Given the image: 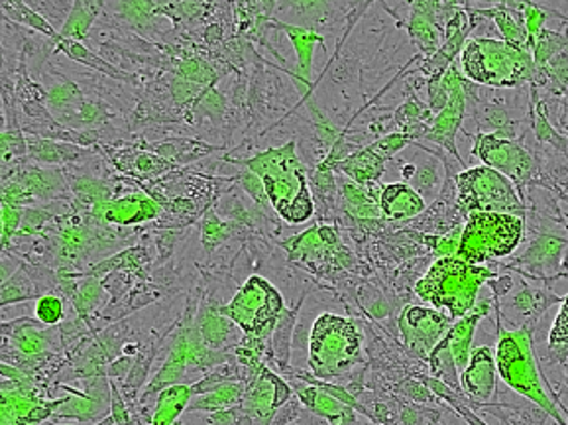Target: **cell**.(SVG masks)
<instances>
[{
	"label": "cell",
	"mask_w": 568,
	"mask_h": 425,
	"mask_svg": "<svg viewBox=\"0 0 568 425\" xmlns=\"http://www.w3.org/2000/svg\"><path fill=\"white\" fill-rule=\"evenodd\" d=\"M53 209L50 208H28L22 211V223H20V233L17 236H34L43 233V229L52 221Z\"/></svg>",
	"instance_id": "obj_22"
},
{
	"label": "cell",
	"mask_w": 568,
	"mask_h": 425,
	"mask_svg": "<svg viewBox=\"0 0 568 425\" xmlns=\"http://www.w3.org/2000/svg\"><path fill=\"white\" fill-rule=\"evenodd\" d=\"M34 295V282L28 276L27 270L18 269L0 284V307L18 304V302H27V300H32Z\"/></svg>",
	"instance_id": "obj_19"
},
{
	"label": "cell",
	"mask_w": 568,
	"mask_h": 425,
	"mask_svg": "<svg viewBox=\"0 0 568 425\" xmlns=\"http://www.w3.org/2000/svg\"><path fill=\"white\" fill-rule=\"evenodd\" d=\"M379 211L389 219L415 217L425 209V201L422 195L407 183H389L382 185V193L378 198Z\"/></svg>",
	"instance_id": "obj_13"
},
{
	"label": "cell",
	"mask_w": 568,
	"mask_h": 425,
	"mask_svg": "<svg viewBox=\"0 0 568 425\" xmlns=\"http://www.w3.org/2000/svg\"><path fill=\"white\" fill-rule=\"evenodd\" d=\"M463 388L470 398H491L496 391V363L490 347L474 348L468 366L463 371Z\"/></svg>",
	"instance_id": "obj_12"
},
{
	"label": "cell",
	"mask_w": 568,
	"mask_h": 425,
	"mask_svg": "<svg viewBox=\"0 0 568 425\" xmlns=\"http://www.w3.org/2000/svg\"><path fill=\"white\" fill-rule=\"evenodd\" d=\"M484 313H486V310H474L473 313L465 315L460 322L455 323L447 331V335L443 337L445 345L450 351L453 361H455L457 371H465L466 366H468V361H470V355H473L470 347H473L474 330H476L478 322L483 320Z\"/></svg>",
	"instance_id": "obj_15"
},
{
	"label": "cell",
	"mask_w": 568,
	"mask_h": 425,
	"mask_svg": "<svg viewBox=\"0 0 568 425\" xmlns=\"http://www.w3.org/2000/svg\"><path fill=\"white\" fill-rule=\"evenodd\" d=\"M173 425H181V424H173Z\"/></svg>",
	"instance_id": "obj_28"
},
{
	"label": "cell",
	"mask_w": 568,
	"mask_h": 425,
	"mask_svg": "<svg viewBox=\"0 0 568 425\" xmlns=\"http://www.w3.org/2000/svg\"><path fill=\"white\" fill-rule=\"evenodd\" d=\"M36 315H38V320L45 323V325H55V323H60L61 320H63V315H65V313H63V302H61L58 295H42V297L38 300V304H36Z\"/></svg>",
	"instance_id": "obj_23"
},
{
	"label": "cell",
	"mask_w": 568,
	"mask_h": 425,
	"mask_svg": "<svg viewBox=\"0 0 568 425\" xmlns=\"http://www.w3.org/2000/svg\"><path fill=\"white\" fill-rule=\"evenodd\" d=\"M89 152L83 148L70 144V142H58V140L38 139L27 134V160L36 165H61L73 164Z\"/></svg>",
	"instance_id": "obj_14"
},
{
	"label": "cell",
	"mask_w": 568,
	"mask_h": 425,
	"mask_svg": "<svg viewBox=\"0 0 568 425\" xmlns=\"http://www.w3.org/2000/svg\"><path fill=\"white\" fill-rule=\"evenodd\" d=\"M248 165L262 178L267 198L282 217L290 223H303L313 215V201L293 144L260 154Z\"/></svg>",
	"instance_id": "obj_2"
},
{
	"label": "cell",
	"mask_w": 568,
	"mask_h": 425,
	"mask_svg": "<svg viewBox=\"0 0 568 425\" xmlns=\"http://www.w3.org/2000/svg\"><path fill=\"white\" fill-rule=\"evenodd\" d=\"M524 217L508 213H474L458 241L457 259L483 264L509 256L524 239Z\"/></svg>",
	"instance_id": "obj_3"
},
{
	"label": "cell",
	"mask_w": 568,
	"mask_h": 425,
	"mask_svg": "<svg viewBox=\"0 0 568 425\" xmlns=\"http://www.w3.org/2000/svg\"><path fill=\"white\" fill-rule=\"evenodd\" d=\"M361 358V337L351 322L331 313L321 315L311 333V368L317 376L345 374Z\"/></svg>",
	"instance_id": "obj_6"
},
{
	"label": "cell",
	"mask_w": 568,
	"mask_h": 425,
	"mask_svg": "<svg viewBox=\"0 0 568 425\" xmlns=\"http://www.w3.org/2000/svg\"><path fill=\"white\" fill-rule=\"evenodd\" d=\"M338 165H341L343 172L354 178V182L372 183L376 182L379 175H382L384 160L372 148H366V150H362V152L354 154V156L348 158V160L341 162Z\"/></svg>",
	"instance_id": "obj_17"
},
{
	"label": "cell",
	"mask_w": 568,
	"mask_h": 425,
	"mask_svg": "<svg viewBox=\"0 0 568 425\" xmlns=\"http://www.w3.org/2000/svg\"><path fill=\"white\" fill-rule=\"evenodd\" d=\"M2 61H4V48L0 44V65H2Z\"/></svg>",
	"instance_id": "obj_26"
},
{
	"label": "cell",
	"mask_w": 568,
	"mask_h": 425,
	"mask_svg": "<svg viewBox=\"0 0 568 425\" xmlns=\"http://www.w3.org/2000/svg\"><path fill=\"white\" fill-rule=\"evenodd\" d=\"M282 307V297L266 280L250 279L223 313L239 323L248 335L266 337L274 330Z\"/></svg>",
	"instance_id": "obj_8"
},
{
	"label": "cell",
	"mask_w": 568,
	"mask_h": 425,
	"mask_svg": "<svg viewBox=\"0 0 568 425\" xmlns=\"http://www.w3.org/2000/svg\"><path fill=\"white\" fill-rule=\"evenodd\" d=\"M466 75L490 88H514L531 75L534 63L527 52L494 38H476L463 52Z\"/></svg>",
	"instance_id": "obj_4"
},
{
	"label": "cell",
	"mask_w": 568,
	"mask_h": 425,
	"mask_svg": "<svg viewBox=\"0 0 568 425\" xmlns=\"http://www.w3.org/2000/svg\"><path fill=\"white\" fill-rule=\"evenodd\" d=\"M0 10L4 12V17L12 24H22V27L32 28L36 32L45 36V38H52L55 40V44L60 42V32L53 30L52 24L48 18H43L38 10L30 9V4L27 2H0Z\"/></svg>",
	"instance_id": "obj_16"
},
{
	"label": "cell",
	"mask_w": 568,
	"mask_h": 425,
	"mask_svg": "<svg viewBox=\"0 0 568 425\" xmlns=\"http://www.w3.org/2000/svg\"><path fill=\"white\" fill-rule=\"evenodd\" d=\"M490 276L494 274L484 266H474L457 256H443L435 261L425 279L417 282L415 292L423 302L437 312H447L455 322L473 312L478 290Z\"/></svg>",
	"instance_id": "obj_1"
},
{
	"label": "cell",
	"mask_w": 568,
	"mask_h": 425,
	"mask_svg": "<svg viewBox=\"0 0 568 425\" xmlns=\"http://www.w3.org/2000/svg\"><path fill=\"white\" fill-rule=\"evenodd\" d=\"M549 343L557 345V347L568 345V295L565 297L562 305H560L559 315L555 317V323H552Z\"/></svg>",
	"instance_id": "obj_24"
},
{
	"label": "cell",
	"mask_w": 568,
	"mask_h": 425,
	"mask_svg": "<svg viewBox=\"0 0 568 425\" xmlns=\"http://www.w3.org/2000/svg\"><path fill=\"white\" fill-rule=\"evenodd\" d=\"M190 398L187 388H170L162 394L158 414H155L154 425H172L173 419L178 417L185 402Z\"/></svg>",
	"instance_id": "obj_20"
},
{
	"label": "cell",
	"mask_w": 568,
	"mask_h": 425,
	"mask_svg": "<svg viewBox=\"0 0 568 425\" xmlns=\"http://www.w3.org/2000/svg\"><path fill=\"white\" fill-rule=\"evenodd\" d=\"M0 235H2V208H0Z\"/></svg>",
	"instance_id": "obj_27"
},
{
	"label": "cell",
	"mask_w": 568,
	"mask_h": 425,
	"mask_svg": "<svg viewBox=\"0 0 568 425\" xmlns=\"http://www.w3.org/2000/svg\"><path fill=\"white\" fill-rule=\"evenodd\" d=\"M409 182H414V190L422 195L423 201L427 198L430 200L440 185L437 162H423V164L417 165Z\"/></svg>",
	"instance_id": "obj_21"
},
{
	"label": "cell",
	"mask_w": 568,
	"mask_h": 425,
	"mask_svg": "<svg viewBox=\"0 0 568 425\" xmlns=\"http://www.w3.org/2000/svg\"><path fill=\"white\" fill-rule=\"evenodd\" d=\"M460 209L474 213H508L524 217V203L514 182L488 165L466 170L457 178Z\"/></svg>",
	"instance_id": "obj_7"
},
{
	"label": "cell",
	"mask_w": 568,
	"mask_h": 425,
	"mask_svg": "<svg viewBox=\"0 0 568 425\" xmlns=\"http://www.w3.org/2000/svg\"><path fill=\"white\" fill-rule=\"evenodd\" d=\"M101 10V4H93V2H73L70 17L63 22L61 28V40H71V42H79L85 38L89 28L93 24L97 14Z\"/></svg>",
	"instance_id": "obj_18"
},
{
	"label": "cell",
	"mask_w": 568,
	"mask_h": 425,
	"mask_svg": "<svg viewBox=\"0 0 568 425\" xmlns=\"http://www.w3.org/2000/svg\"><path fill=\"white\" fill-rule=\"evenodd\" d=\"M91 213L106 223H114V225H134V223L158 217L160 208L154 200H150L146 195H130V198L126 195L121 200L97 203L91 208Z\"/></svg>",
	"instance_id": "obj_11"
},
{
	"label": "cell",
	"mask_w": 568,
	"mask_h": 425,
	"mask_svg": "<svg viewBox=\"0 0 568 425\" xmlns=\"http://www.w3.org/2000/svg\"><path fill=\"white\" fill-rule=\"evenodd\" d=\"M407 136H402V134H389V136H386L384 140H379V142H376L374 146H371L376 154H378L384 162L388 160V158L394 156L396 152H399L402 148L407 144Z\"/></svg>",
	"instance_id": "obj_25"
},
{
	"label": "cell",
	"mask_w": 568,
	"mask_h": 425,
	"mask_svg": "<svg viewBox=\"0 0 568 425\" xmlns=\"http://www.w3.org/2000/svg\"><path fill=\"white\" fill-rule=\"evenodd\" d=\"M496 363H498L499 376L504 378L511 391L531 399L537 406H541L547 414H551L559 424H565L551 398L547 396V392L542 388L541 378H539L537 365H535L531 337H529L526 330L504 331L501 333Z\"/></svg>",
	"instance_id": "obj_5"
},
{
	"label": "cell",
	"mask_w": 568,
	"mask_h": 425,
	"mask_svg": "<svg viewBox=\"0 0 568 425\" xmlns=\"http://www.w3.org/2000/svg\"><path fill=\"white\" fill-rule=\"evenodd\" d=\"M450 323L453 320L437 310L405 307L399 317V330L407 347L412 348L415 355L427 358L433 348L439 345L440 337H445V333L453 327Z\"/></svg>",
	"instance_id": "obj_9"
},
{
	"label": "cell",
	"mask_w": 568,
	"mask_h": 425,
	"mask_svg": "<svg viewBox=\"0 0 568 425\" xmlns=\"http://www.w3.org/2000/svg\"><path fill=\"white\" fill-rule=\"evenodd\" d=\"M473 152L483 158L484 164L498 170L499 174L506 175L511 182L526 178L531 170L526 150L498 134H478L474 140Z\"/></svg>",
	"instance_id": "obj_10"
}]
</instances>
